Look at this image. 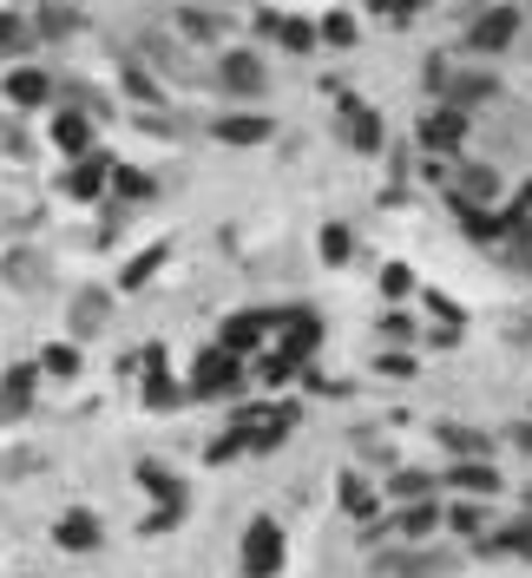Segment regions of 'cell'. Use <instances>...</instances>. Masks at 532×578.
<instances>
[{"label": "cell", "instance_id": "13", "mask_svg": "<svg viewBox=\"0 0 532 578\" xmlns=\"http://www.w3.org/2000/svg\"><path fill=\"white\" fill-rule=\"evenodd\" d=\"M454 487H467V494H500V474H494V467H454Z\"/></svg>", "mask_w": 532, "mask_h": 578}, {"label": "cell", "instance_id": "20", "mask_svg": "<svg viewBox=\"0 0 532 578\" xmlns=\"http://www.w3.org/2000/svg\"><path fill=\"white\" fill-rule=\"evenodd\" d=\"M382 375H395V382H401V375H415V362H408V355H382Z\"/></svg>", "mask_w": 532, "mask_h": 578}, {"label": "cell", "instance_id": "5", "mask_svg": "<svg viewBox=\"0 0 532 578\" xmlns=\"http://www.w3.org/2000/svg\"><path fill=\"white\" fill-rule=\"evenodd\" d=\"M513 33H520V13H513V7H494V13L474 20V53H507Z\"/></svg>", "mask_w": 532, "mask_h": 578}, {"label": "cell", "instance_id": "1", "mask_svg": "<svg viewBox=\"0 0 532 578\" xmlns=\"http://www.w3.org/2000/svg\"><path fill=\"white\" fill-rule=\"evenodd\" d=\"M237 566H244V578H276L283 573V526H276V520H250V526H244V546H237Z\"/></svg>", "mask_w": 532, "mask_h": 578}, {"label": "cell", "instance_id": "16", "mask_svg": "<svg viewBox=\"0 0 532 578\" xmlns=\"http://www.w3.org/2000/svg\"><path fill=\"white\" fill-rule=\"evenodd\" d=\"M158 263H165V250H145V257H138V263L125 270V290H138V283H145V276H151Z\"/></svg>", "mask_w": 532, "mask_h": 578}, {"label": "cell", "instance_id": "9", "mask_svg": "<svg viewBox=\"0 0 532 578\" xmlns=\"http://www.w3.org/2000/svg\"><path fill=\"white\" fill-rule=\"evenodd\" d=\"M53 86H46V72H33V66H20V72H7V99L13 105H39Z\"/></svg>", "mask_w": 532, "mask_h": 578}, {"label": "cell", "instance_id": "8", "mask_svg": "<svg viewBox=\"0 0 532 578\" xmlns=\"http://www.w3.org/2000/svg\"><path fill=\"white\" fill-rule=\"evenodd\" d=\"M461 132H467V112H461V105L421 118V145H461Z\"/></svg>", "mask_w": 532, "mask_h": 578}, {"label": "cell", "instance_id": "15", "mask_svg": "<svg viewBox=\"0 0 532 578\" xmlns=\"http://www.w3.org/2000/svg\"><path fill=\"white\" fill-rule=\"evenodd\" d=\"M39 369H46V375H72V369H79V349H46Z\"/></svg>", "mask_w": 532, "mask_h": 578}, {"label": "cell", "instance_id": "18", "mask_svg": "<svg viewBox=\"0 0 532 578\" xmlns=\"http://www.w3.org/2000/svg\"><path fill=\"white\" fill-rule=\"evenodd\" d=\"M454 526H461V533H480V526H487V513H474V507H454Z\"/></svg>", "mask_w": 532, "mask_h": 578}, {"label": "cell", "instance_id": "19", "mask_svg": "<svg viewBox=\"0 0 532 578\" xmlns=\"http://www.w3.org/2000/svg\"><path fill=\"white\" fill-rule=\"evenodd\" d=\"M322 250L329 257H349V230H322Z\"/></svg>", "mask_w": 532, "mask_h": 578}, {"label": "cell", "instance_id": "21", "mask_svg": "<svg viewBox=\"0 0 532 578\" xmlns=\"http://www.w3.org/2000/svg\"><path fill=\"white\" fill-rule=\"evenodd\" d=\"M26 33H20V20H0V46H20Z\"/></svg>", "mask_w": 532, "mask_h": 578}, {"label": "cell", "instance_id": "17", "mask_svg": "<svg viewBox=\"0 0 532 578\" xmlns=\"http://www.w3.org/2000/svg\"><path fill=\"white\" fill-rule=\"evenodd\" d=\"M0 395H7V401H13V408H20V401H26V395H33V369H13V375H7V388H0Z\"/></svg>", "mask_w": 532, "mask_h": 578}, {"label": "cell", "instance_id": "11", "mask_svg": "<svg viewBox=\"0 0 532 578\" xmlns=\"http://www.w3.org/2000/svg\"><path fill=\"white\" fill-rule=\"evenodd\" d=\"M349 138H355L362 151H375V145H382V118H369L362 105H349Z\"/></svg>", "mask_w": 532, "mask_h": 578}, {"label": "cell", "instance_id": "3", "mask_svg": "<svg viewBox=\"0 0 532 578\" xmlns=\"http://www.w3.org/2000/svg\"><path fill=\"white\" fill-rule=\"evenodd\" d=\"M237 382H244V369H237L230 349H204V355H197V375H191L197 395H230Z\"/></svg>", "mask_w": 532, "mask_h": 578}, {"label": "cell", "instance_id": "2", "mask_svg": "<svg viewBox=\"0 0 532 578\" xmlns=\"http://www.w3.org/2000/svg\"><path fill=\"white\" fill-rule=\"evenodd\" d=\"M217 86H224V92H237V99H257V92L270 86V72H263V59H257V53H244V46H237V53H217Z\"/></svg>", "mask_w": 532, "mask_h": 578}, {"label": "cell", "instance_id": "7", "mask_svg": "<svg viewBox=\"0 0 532 578\" xmlns=\"http://www.w3.org/2000/svg\"><path fill=\"white\" fill-rule=\"evenodd\" d=\"M217 138L224 145H263L270 138V118L263 112H230V118H217Z\"/></svg>", "mask_w": 532, "mask_h": 578}, {"label": "cell", "instance_id": "6", "mask_svg": "<svg viewBox=\"0 0 532 578\" xmlns=\"http://www.w3.org/2000/svg\"><path fill=\"white\" fill-rule=\"evenodd\" d=\"M53 540H59L66 553H92V546H99V520H92L86 507H72V513H59V526H53Z\"/></svg>", "mask_w": 532, "mask_h": 578}, {"label": "cell", "instance_id": "10", "mask_svg": "<svg viewBox=\"0 0 532 578\" xmlns=\"http://www.w3.org/2000/svg\"><path fill=\"white\" fill-rule=\"evenodd\" d=\"M86 138H92V125H86L79 112H59V118H53V145H59V151H86Z\"/></svg>", "mask_w": 532, "mask_h": 578}, {"label": "cell", "instance_id": "12", "mask_svg": "<svg viewBox=\"0 0 532 578\" xmlns=\"http://www.w3.org/2000/svg\"><path fill=\"white\" fill-rule=\"evenodd\" d=\"M99 184H105V158H86V165L66 178V191H72V197H92Z\"/></svg>", "mask_w": 532, "mask_h": 578}, {"label": "cell", "instance_id": "4", "mask_svg": "<svg viewBox=\"0 0 532 578\" xmlns=\"http://www.w3.org/2000/svg\"><path fill=\"white\" fill-rule=\"evenodd\" d=\"M276 322H283V316L244 309V316H230V329H224V342H217V349H230V355H250L257 342H270V336H276Z\"/></svg>", "mask_w": 532, "mask_h": 578}, {"label": "cell", "instance_id": "14", "mask_svg": "<svg viewBox=\"0 0 532 578\" xmlns=\"http://www.w3.org/2000/svg\"><path fill=\"white\" fill-rule=\"evenodd\" d=\"M270 26H276V33H283V39H290L296 53H309V46H316V33H309L303 20H270Z\"/></svg>", "mask_w": 532, "mask_h": 578}]
</instances>
